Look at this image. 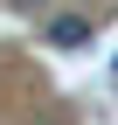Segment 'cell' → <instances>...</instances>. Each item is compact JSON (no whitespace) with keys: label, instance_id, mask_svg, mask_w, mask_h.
Segmentation results:
<instances>
[{"label":"cell","instance_id":"obj_1","mask_svg":"<svg viewBox=\"0 0 118 125\" xmlns=\"http://www.w3.org/2000/svg\"><path fill=\"white\" fill-rule=\"evenodd\" d=\"M49 49H90V21L83 14H56L49 21Z\"/></svg>","mask_w":118,"mask_h":125},{"label":"cell","instance_id":"obj_2","mask_svg":"<svg viewBox=\"0 0 118 125\" xmlns=\"http://www.w3.org/2000/svg\"><path fill=\"white\" fill-rule=\"evenodd\" d=\"M7 7H14V14H42L49 0H7Z\"/></svg>","mask_w":118,"mask_h":125}]
</instances>
